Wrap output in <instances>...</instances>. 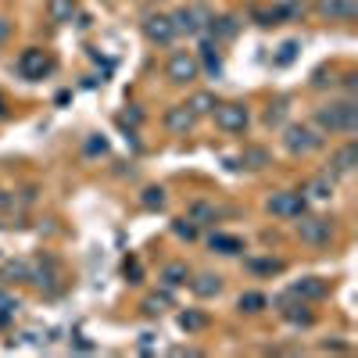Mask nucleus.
Listing matches in <instances>:
<instances>
[{"instance_id":"1","label":"nucleus","mask_w":358,"mask_h":358,"mask_svg":"<svg viewBox=\"0 0 358 358\" xmlns=\"http://www.w3.org/2000/svg\"><path fill=\"white\" fill-rule=\"evenodd\" d=\"M315 126L322 133H355L358 129V108H355V101L315 108Z\"/></svg>"},{"instance_id":"2","label":"nucleus","mask_w":358,"mask_h":358,"mask_svg":"<svg viewBox=\"0 0 358 358\" xmlns=\"http://www.w3.org/2000/svg\"><path fill=\"white\" fill-rule=\"evenodd\" d=\"M283 147H287V155H312V151H319L322 147V133L319 129H312V126H287L283 129Z\"/></svg>"},{"instance_id":"3","label":"nucleus","mask_w":358,"mask_h":358,"mask_svg":"<svg viewBox=\"0 0 358 358\" xmlns=\"http://www.w3.org/2000/svg\"><path fill=\"white\" fill-rule=\"evenodd\" d=\"M301 222H297V236H301L305 244H312V248H322V244H330V236H334V226H330V219H319V215H297Z\"/></svg>"},{"instance_id":"4","label":"nucleus","mask_w":358,"mask_h":358,"mask_svg":"<svg viewBox=\"0 0 358 358\" xmlns=\"http://www.w3.org/2000/svg\"><path fill=\"white\" fill-rule=\"evenodd\" d=\"M215 126L222 133H244L248 129V108L244 104H215Z\"/></svg>"},{"instance_id":"5","label":"nucleus","mask_w":358,"mask_h":358,"mask_svg":"<svg viewBox=\"0 0 358 358\" xmlns=\"http://www.w3.org/2000/svg\"><path fill=\"white\" fill-rule=\"evenodd\" d=\"M265 208L273 215H280V219H297L305 212V197L301 194H294V190H280V194H273L265 201Z\"/></svg>"},{"instance_id":"6","label":"nucleus","mask_w":358,"mask_h":358,"mask_svg":"<svg viewBox=\"0 0 358 358\" xmlns=\"http://www.w3.org/2000/svg\"><path fill=\"white\" fill-rule=\"evenodd\" d=\"M197 57L194 54H187V50H176L172 57H169V79L176 83V86H187V83H194L197 79Z\"/></svg>"},{"instance_id":"7","label":"nucleus","mask_w":358,"mask_h":358,"mask_svg":"<svg viewBox=\"0 0 358 358\" xmlns=\"http://www.w3.org/2000/svg\"><path fill=\"white\" fill-rule=\"evenodd\" d=\"M50 69H54V65H50V57H47L43 50H36V47L22 50V57H18V72H22L25 79H43Z\"/></svg>"},{"instance_id":"8","label":"nucleus","mask_w":358,"mask_h":358,"mask_svg":"<svg viewBox=\"0 0 358 358\" xmlns=\"http://www.w3.org/2000/svg\"><path fill=\"white\" fill-rule=\"evenodd\" d=\"M194 122H197V115L190 111V104H172L165 111V129L176 133V136H187L194 129Z\"/></svg>"},{"instance_id":"9","label":"nucleus","mask_w":358,"mask_h":358,"mask_svg":"<svg viewBox=\"0 0 358 358\" xmlns=\"http://www.w3.org/2000/svg\"><path fill=\"white\" fill-rule=\"evenodd\" d=\"M143 33H147V40L158 43V47H169L176 40V29H172V18L169 15H151V18L143 22Z\"/></svg>"},{"instance_id":"10","label":"nucleus","mask_w":358,"mask_h":358,"mask_svg":"<svg viewBox=\"0 0 358 358\" xmlns=\"http://www.w3.org/2000/svg\"><path fill=\"white\" fill-rule=\"evenodd\" d=\"M315 11L326 18V22H351L358 15V4L355 0H319Z\"/></svg>"},{"instance_id":"11","label":"nucleus","mask_w":358,"mask_h":358,"mask_svg":"<svg viewBox=\"0 0 358 358\" xmlns=\"http://www.w3.org/2000/svg\"><path fill=\"white\" fill-rule=\"evenodd\" d=\"M169 18H172L176 36H179V33H201L208 11H201V8H179V11H176V15H169Z\"/></svg>"},{"instance_id":"12","label":"nucleus","mask_w":358,"mask_h":358,"mask_svg":"<svg viewBox=\"0 0 358 358\" xmlns=\"http://www.w3.org/2000/svg\"><path fill=\"white\" fill-rule=\"evenodd\" d=\"M355 162H358V147H355V143H344L341 151H334V158H330V169H326V176H330V179H341V176L355 172Z\"/></svg>"},{"instance_id":"13","label":"nucleus","mask_w":358,"mask_h":358,"mask_svg":"<svg viewBox=\"0 0 358 358\" xmlns=\"http://www.w3.org/2000/svg\"><path fill=\"white\" fill-rule=\"evenodd\" d=\"M190 287H194L197 297H215V294H222V276H215V273H201Z\"/></svg>"},{"instance_id":"14","label":"nucleus","mask_w":358,"mask_h":358,"mask_svg":"<svg viewBox=\"0 0 358 358\" xmlns=\"http://www.w3.org/2000/svg\"><path fill=\"white\" fill-rule=\"evenodd\" d=\"M219 215H222V212H219L215 204H208V201H197V204H190V212H187V219H194L197 226H212Z\"/></svg>"},{"instance_id":"15","label":"nucleus","mask_w":358,"mask_h":358,"mask_svg":"<svg viewBox=\"0 0 358 358\" xmlns=\"http://www.w3.org/2000/svg\"><path fill=\"white\" fill-rule=\"evenodd\" d=\"M322 294H326V283L319 276H308V280L290 287V297H322Z\"/></svg>"},{"instance_id":"16","label":"nucleus","mask_w":358,"mask_h":358,"mask_svg":"<svg viewBox=\"0 0 358 358\" xmlns=\"http://www.w3.org/2000/svg\"><path fill=\"white\" fill-rule=\"evenodd\" d=\"M265 305H268V297H265V294H258V290H248V294H241V301H236V308H241V312H248V315H258Z\"/></svg>"},{"instance_id":"17","label":"nucleus","mask_w":358,"mask_h":358,"mask_svg":"<svg viewBox=\"0 0 358 358\" xmlns=\"http://www.w3.org/2000/svg\"><path fill=\"white\" fill-rule=\"evenodd\" d=\"M212 251H219V255H241V241H236V236H226V233H212Z\"/></svg>"},{"instance_id":"18","label":"nucleus","mask_w":358,"mask_h":358,"mask_svg":"<svg viewBox=\"0 0 358 358\" xmlns=\"http://www.w3.org/2000/svg\"><path fill=\"white\" fill-rule=\"evenodd\" d=\"M219 43H212V40H204L201 43V57H204V69H208V76H219L222 72V62H219Z\"/></svg>"},{"instance_id":"19","label":"nucleus","mask_w":358,"mask_h":358,"mask_svg":"<svg viewBox=\"0 0 358 358\" xmlns=\"http://www.w3.org/2000/svg\"><path fill=\"white\" fill-rule=\"evenodd\" d=\"M248 268L258 273V276H276V273H283V262L280 258H251Z\"/></svg>"},{"instance_id":"20","label":"nucleus","mask_w":358,"mask_h":358,"mask_svg":"<svg viewBox=\"0 0 358 358\" xmlns=\"http://www.w3.org/2000/svg\"><path fill=\"white\" fill-rule=\"evenodd\" d=\"M162 280H165L169 287H183V283L190 280V268H187L183 262H172V265H165V273H162Z\"/></svg>"},{"instance_id":"21","label":"nucleus","mask_w":358,"mask_h":358,"mask_svg":"<svg viewBox=\"0 0 358 358\" xmlns=\"http://www.w3.org/2000/svg\"><path fill=\"white\" fill-rule=\"evenodd\" d=\"M308 194H312L315 201H330V197H334V179H330V176L312 179V183H308Z\"/></svg>"},{"instance_id":"22","label":"nucleus","mask_w":358,"mask_h":358,"mask_svg":"<svg viewBox=\"0 0 358 358\" xmlns=\"http://www.w3.org/2000/svg\"><path fill=\"white\" fill-rule=\"evenodd\" d=\"M179 326H183V330L187 334H197V330H204V326H208V315L204 312H183V315H179Z\"/></svg>"},{"instance_id":"23","label":"nucleus","mask_w":358,"mask_h":358,"mask_svg":"<svg viewBox=\"0 0 358 358\" xmlns=\"http://www.w3.org/2000/svg\"><path fill=\"white\" fill-rule=\"evenodd\" d=\"M76 15V0H50V18L54 22H72Z\"/></svg>"},{"instance_id":"24","label":"nucleus","mask_w":358,"mask_h":358,"mask_svg":"<svg viewBox=\"0 0 358 358\" xmlns=\"http://www.w3.org/2000/svg\"><path fill=\"white\" fill-rule=\"evenodd\" d=\"M280 312H283V319L294 322V326H312V312H308L305 305H290V308H280Z\"/></svg>"},{"instance_id":"25","label":"nucleus","mask_w":358,"mask_h":358,"mask_svg":"<svg viewBox=\"0 0 358 358\" xmlns=\"http://www.w3.org/2000/svg\"><path fill=\"white\" fill-rule=\"evenodd\" d=\"M140 204L151 208V212H155V208H165V190H162V187H147L143 197H140Z\"/></svg>"},{"instance_id":"26","label":"nucleus","mask_w":358,"mask_h":358,"mask_svg":"<svg viewBox=\"0 0 358 358\" xmlns=\"http://www.w3.org/2000/svg\"><path fill=\"white\" fill-rule=\"evenodd\" d=\"M172 233L179 236V241H194V236H197V222L194 219H176L172 222Z\"/></svg>"},{"instance_id":"27","label":"nucleus","mask_w":358,"mask_h":358,"mask_svg":"<svg viewBox=\"0 0 358 358\" xmlns=\"http://www.w3.org/2000/svg\"><path fill=\"white\" fill-rule=\"evenodd\" d=\"M190 111H194V115H212V111H215V97H212V94H197V97L190 101Z\"/></svg>"},{"instance_id":"28","label":"nucleus","mask_w":358,"mask_h":358,"mask_svg":"<svg viewBox=\"0 0 358 358\" xmlns=\"http://www.w3.org/2000/svg\"><path fill=\"white\" fill-rule=\"evenodd\" d=\"M265 162H268V155L262 151V147H251V151H244V165H248V169H265Z\"/></svg>"},{"instance_id":"29","label":"nucleus","mask_w":358,"mask_h":358,"mask_svg":"<svg viewBox=\"0 0 358 358\" xmlns=\"http://www.w3.org/2000/svg\"><path fill=\"white\" fill-rule=\"evenodd\" d=\"M215 36H226V40L236 36V18H233V15H222V18L215 22Z\"/></svg>"},{"instance_id":"30","label":"nucleus","mask_w":358,"mask_h":358,"mask_svg":"<svg viewBox=\"0 0 358 358\" xmlns=\"http://www.w3.org/2000/svg\"><path fill=\"white\" fill-rule=\"evenodd\" d=\"M165 301H169V297H147L143 312H147V315H162V312H165Z\"/></svg>"},{"instance_id":"31","label":"nucleus","mask_w":358,"mask_h":358,"mask_svg":"<svg viewBox=\"0 0 358 358\" xmlns=\"http://www.w3.org/2000/svg\"><path fill=\"white\" fill-rule=\"evenodd\" d=\"M283 108H287V104L268 108V111H265V122H268V126H280V122H283Z\"/></svg>"},{"instance_id":"32","label":"nucleus","mask_w":358,"mask_h":358,"mask_svg":"<svg viewBox=\"0 0 358 358\" xmlns=\"http://www.w3.org/2000/svg\"><path fill=\"white\" fill-rule=\"evenodd\" d=\"M294 54H297V43H283V47H280V65H290Z\"/></svg>"},{"instance_id":"33","label":"nucleus","mask_w":358,"mask_h":358,"mask_svg":"<svg viewBox=\"0 0 358 358\" xmlns=\"http://www.w3.org/2000/svg\"><path fill=\"white\" fill-rule=\"evenodd\" d=\"M86 151H90V155H104V151H108V143H104V140H90V143H86Z\"/></svg>"},{"instance_id":"34","label":"nucleus","mask_w":358,"mask_h":358,"mask_svg":"<svg viewBox=\"0 0 358 358\" xmlns=\"http://www.w3.org/2000/svg\"><path fill=\"white\" fill-rule=\"evenodd\" d=\"M273 4H280V8H297L301 0H273Z\"/></svg>"},{"instance_id":"35","label":"nucleus","mask_w":358,"mask_h":358,"mask_svg":"<svg viewBox=\"0 0 358 358\" xmlns=\"http://www.w3.org/2000/svg\"><path fill=\"white\" fill-rule=\"evenodd\" d=\"M8 36V18H0V40Z\"/></svg>"}]
</instances>
